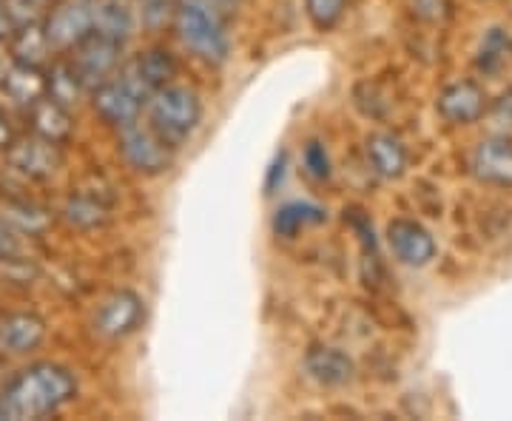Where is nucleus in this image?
Listing matches in <instances>:
<instances>
[{"instance_id":"15","label":"nucleus","mask_w":512,"mask_h":421,"mask_svg":"<svg viewBox=\"0 0 512 421\" xmlns=\"http://www.w3.org/2000/svg\"><path fill=\"white\" fill-rule=\"evenodd\" d=\"M305 370L313 382H319L322 387H342L348 385L356 373L353 359L348 353H342L339 348H325V345H316L308 350L305 356Z\"/></svg>"},{"instance_id":"26","label":"nucleus","mask_w":512,"mask_h":421,"mask_svg":"<svg viewBox=\"0 0 512 421\" xmlns=\"http://www.w3.org/2000/svg\"><path fill=\"white\" fill-rule=\"evenodd\" d=\"M348 0H305V12L308 20L313 23V29L319 32H330L339 26V20L345 18Z\"/></svg>"},{"instance_id":"27","label":"nucleus","mask_w":512,"mask_h":421,"mask_svg":"<svg viewBox=\"0 0 512 421\" xmlns=\"http://www.w3.org/2000/svg\"><path fill=\"white\" fill-rule=\"evenodd\" d=\"M177 12V0H140V26H146L148 32H160L163 26L174 23Z\"/></svg>"},{"instance_id":"8","label":"nucleus","mask_w":512,"mask_h":421,"mask_svg":"<svg viewBox=\"0 0 512 421\" xmlns=\"http://www.w3.org/2000/svg\"><path fill=\"white\" fill-rule=\"evenodd\" d=\"M146 322V302L134 291H114L94 313V333L106 342H120Z\"/></svg>"},{"instance_id":"23","label":"nucleus","mask_w":512,"mask_h":421,"mask_svg":"<svg viewBox=\"0 0 512 421\" xmlns=\"http://www.w3.org/2000/svg\"><path fill=\"white\" fill-rule=\"evenodd\" d=\"M63 217H66L69 225L80 228V231H94V228H103L109 222V208H106V202L97 200L94 194H72L66 200Z\"/></svg>"},{"instance_id":"32","label":"nucleus","mask_w":512,"mask_h":421,"mask_svg":"<svg viewBox=\"0 0 512 421\" xmlns=\"http://www.w3.org/2000/svg\"><path fill=\"white\" fill-rule=\"evenodd\" d=\"M15 29H18V23H15V18L9 15L6 3L0 0V40H12V35H15Z\"/></svg>"},{"instance_id":"7","label":"nucleus","mask_w":512,"mask_h":421,"mask_svg":"<svg viewBox=\"0 0 512 421\" xmlns=\"http://www.w3.org/2000/svg\"><path fill=\"white\" fill-rule=\"evenodd\" d=\"M94 29V0H55L43 18V32L55 52H72Z\"/></svg>"},{"instance_id":"24","label":"nucleus","mask_w":512,"mask_h":421,"mask_svg":"<svg viewBox=\"0 0 512 421\" xmlns=\"http://www.w3.org/2000/svg\"><path fill=\"white\" fill-rule=\"evenodd\" d=\"M131 63L137 66V72L143 74V80L148 83L151 92L163 89L174 80L177 74V60L168 49H148V52H140V55L131 57Z\"/></svg>"},{"instance_id":"36","label":"nucleus","mask_w":512,"mask_h":421,"mask_svg":"<svg viewBox=\"0 0 512 421\" xmlns=\"http://www.w3.org/2000/svg\"><path fill=\"white\" fill-rule=\"evenodd\" d=\"M9 63H12V60H6V55L0 52V86H3V77H6V69H9Z\"/></svg>"},{"instance_id":"10","label":"nucleus","mask_w":512,"mask_h":421,"mask_svg":"<svg viewBox=\"0 0 512 421\" xmlns=\"http://www.w3.org/2000/svg\"><path fill=\"white\" fill-rule=\"evenodd\" d=\"M387 245L407 268H424L436 259V239L416 220L399 217L387 225Z\"/></svg>"},{"instance_id":"33","label":"nucleus","mask_w":512,"mask_h":421,"mask_svg":"<svg viewBox=\"0 0 512 421\" xmlns=\"http://www.w3.org/2000/svg\"><path fill=\"white\" fill-rule=\"evenodd\" d=\"M282 174H285V154H279V160H276V163L271 165V171H268V183H265L268 194L274 191L276 183H282Z\"/></svg>"},{"instance_id":"14","label":"nucleus","mask_w":512,"mask_h":421,"mask_svg":"<svg viewBox=\"0 0 512 421\" xmlns=\"http://www.w3.org/2000/svg\"><path fill=\"white\" fill-rule=\"evenodd\" d=\"M140 26V15L131 0H94V29L97 35L126 43Z\"/></svg>"},{"instance_id":"21","label":"nucleus","mask_w":512,"mask_h":421,"mask_svg":"<svg viewBox=\"0 0 512 421\" xmlns=\"http://www.w3.org/2000/svg\"><path fill=\"white\" fill-rule=\"evenodd\" d=\"M325 222V211L313 202H288L282 208H276L274 214V234L276 237L291 239L308 225Z\"/></svg>"},{"instance_id":"1","label":"nucleus","mask_w":512,"mask_h":421,"mask_svg":"<svg viewBox=\"0 0 512 421\" xmlns=\"http://www.w3.org/2000/svg\"><path fill=\"white\" fill-rule=\"evenodd\" d=\"M77 396V379L69 367L40 362L20 370L0 393V419H43Z\"/></svg>"},{"instance_id":"9","label":"nucleus","mask_w":512,"mask_h":421,"mask_svg":"<svg viewBox=\"0 0 512 421\" xmlns=\"http://www.w3.org/2000/svg\"><path fill=\"white\" fill-rule=\"evenodd\" d=\"M6 163L12 165V171H18L29 180H49L63 165V154L52 140L29 134V137H18L6 146Z\"/></svg>"},{"instance_id":"18","label":"nucleus","mask_w":512,"mask_h":421,"mask_svg":"<svg viewBox=\"0 0 512 421\" xmlns=\"http://www.w3.org/2000/svg\"><path fill=\"white\" fill-rule=\"evenodd\" d=\"M367 160L373 165V171L384 180H396L402 177L407 168V151L402 140L393 134H373L367 137Z\"/></svg>"},{"instance_id":"16","label":"nucleus","mask_w":512,"mask_h":421,"mask_svg":"<svg viewBox=\"0 0 512 421\" xmlns=\"http://www.w3.org/2000/svg\"><path fill=\"white\" fill-rule=\"evenodd\" d=\"M0 89L12 97V103H18L23 109H32L40 97L49 94V80H46V72L40 66H29V63L12 60Z\"/></svg>"},{"instance_id":"12","label":"nucleus","mask_w":512,"mask_h":421,"mask_svg":"<svg viewBox=\"0 0 512 421\" xmlns=\"http://www.w3.org/2000/svg\"><path fill=\"white\" fill-rule=\"evenodd\" d=\"M470 168L481 183L512 188V143L507 137L481 140L470 157Z\"/></svg>"},{"instance_id":"30","label":"nucleus","mask_w":512,"mask_h":421,"mask_svg":"<svg viewBox=\"0 0 512 421\" xmlns=\"http://www.w3.org/2000/svg\"><path fill=\"white\" fill-rule=\"evenodd\" d=\"M410 6L421 20H430V23H441L447 18V9H450L447 0H410Z\"/></svg>"},{"instance_id":"3","label":"nucleus","mask_w":512,"mask_h":421,"mask_svg":"<svg viewBox=\"0 0 512 421\" xmlns=\"http://www.w3.org/2000/svg\"><path fill=\"white\" fill-rule=\"evenodd\" d=\"M146 120L151 123V129L163 137L165 143L180 148L200 126V94L194 92V89H188V86L168 83V86L157 89L148 97Z\"/></svg>"},{"instance_id":"35","label":"nucleus","mask_w":512,"mask_h":421,"mask_svg":"<svg viewBox=\"0 0 512 421\" xmlns=\"http://www.w3.org/2000/svg\"><path fill=\"white\" fill-rule=\"evenodd\" d=\"M12 143V131H9V120H6V114L0 111V148H6Z\"/></svg>"},{"instance_id":"28","label":"nucleus","mask_w":512,"mask_h":421,"mask_svg":"<svg viewBox=\"0 0 512 421\" xmlns=\"http://www.w3.org/2000/svg\"><path fill=\"white\" fill-rule=\"evenodd\" d=\"M3 3H6L9 15L15 18V23L23 26V23H40L55 0H3Z\"/></svg>"},{"instance_id":"25","label":"nucleus","mask_w":512,"mask_h":421,"mask_svg":"<svg viewBox=\"0 0 512 421\" xmlns=\"http://www.w3.org/2000/svg\"><path fill=\"white\" fill-rule=\"evenodd\" d=\"M46 80H49V97H55L57 103L66 106V109H74L83 100V94H89L69 60L52 63V69L46 72Z\"/></svg>"},{"instance_id":"5","label":"nucleus","mask_w":512,"mask_h":421,"mask_svg":"<svg viewBox=\"0 0 512 421\" xmlns=\"http://www.w3.org/2000/svg\"><path fill=\"white\" fill-rule=\"evenodd\" d=\"M117 131H120L117 146H120V154L128 168H134L137 174H146V177H157L171 168L177 148L165 143L163 137L151 129L148 120H134Z\"/></svg>"},{"instance_id":"22","label":"nucleus","mask_w":512,"mask_h":421,"mask_svg":"<svg viewBox=\"0 0 512 421\" xmlns=\"http://www.w3.org/2000/svg\"><path fill=\"white\" fill-rule=\"evenodd\" d=\"M510 57H512L510 32H507V29H501V26L487 29L484 37H481V46H478V55H476L478 72L498 74L504 66H507V60H510Z\"/></svg>"},{"instance_id":"17","label":"nucleus","mask_w":512,"mask_h":421,"mask_svg":"<svg viewBox=\"0 0 512 421\" xmlns=\"http://www.w3.org/2000/svg\"><path fill=\"white\" fill-rule=\"evenodd\" d=\"M32 114V134L43 137V140H52L57 146H63L74 131L72 109L60 106L55 97H40L35 106L29 109Z\"/></svg>"},{"instance_id":"34","label":"nucleus","mask_w":512,"mask_h":421,"mask_svg":"<svg viewBox=\"0 0 512 421\" xmlns=\"http://www.w3.org/2000/svg\"><path fill=\"white\" fill-rule=\"evenodd\" d=\"M208 3H214L222 15H231V12H237L239 6H242V0H208Z\"/></svg>"},{"instance_id":"20","label":"nucleus","mask_w":512,"mask_h":421,"mask_svg":"<svg viewBox=\"0 0 512 421\" xmlns=\"http://www.w3.org/2000/svg\"><path fill=\"white\" fill-rule=\"evenodd\" d=\"M0 220L6 222L12 231H18L20 237H37L52 225V214L35 202L6 200L0 205Z\"/></svg>"},{"instance_id":"13","label":"nucleus","mask_w":512,"mask_h":421,"mask_svg":"<svg viewBox=\"0 0 512 421\" xmlns=\"http://www.w3.org/2000/svg\"><path fill=\"white\" fill-rule=\"evenodd\" d=\"M46 339V322L37 313H9L0 319V353L23 356L40 348Z\"/></svg>"},{"instance_id":"2","label":"nucleus","mask_w":512,"mask_h":421,"mask_svg":"<svg viewBox=\"0 0 512 421\" xmlns=\"http://www.w3.org/2000/svg\"><path fill=\"white\" fill-rule=\"evenodd\" d=\"M174 32L185 49L205 66H222L231 55L225 15L208 0H177Z\"/></svg>"},{"instance_id":"19","label":"nucleus","mask_w":512,"mask_h":421,"mask_svg":"<svg viewBox=\"0 0 512 421\" xmlns=\"http://www.w3.org/2000/svg\"><path fill=\"white\" fill-rule=\"evenodd\" d=\"M57 52L52 49L49 37L43 32V23H23L12 35V60L29 63V66H46Z\"/></svg>"},{"instance_id":"6","label":"nucleus","mask_w":512,"mask_h":421,"mask_svg":"<svg viewBox=\"0 0 512 421\" xmlns=\"http://www.w3.org/2000/svg\"><path fill=\"white\" fill-rule=\"evenodd\" d=\"M123 46L126 43H117V40L97 35V32L83 37L74 46L69 63H72V69L80 77V83L86 86V92L92 94L94 89H100L123 66Z\"/></svg>"},{"instance_id":"29","label":"nucleus","mask_w":512,"mask_h":421,"mask_svg":"<svg viewBox=\"0 0 512 421\" xmlns=\"http://www.w3.org/2000/svg\"><path fill=\"white\" fill-rule=\"evenodd\" d=\"M305 168H308V174H313L316 180H328L330 177V157H328V148L322 146V143H308L305 146Z\"/></svg>"},{"instance_id":"11","label":"nucleus","mask_w":512,"mask_h":421,"mask_svg":"<svg viewBox=\"0 0 512 421\" xmlns=\"http://www.w3.org/2000/svg\"><path fill=\"white\" fill-rule=\"evenodd\" d=\"M439 114L453 123V126H470L484 117L487 111V92L478 86L476 80H456L450 86H444L436 100Z\"/></svg>"},{"instance_id":"31","label":"nucleus","mask_w":512,"mask_h":421,"mask_svg":"<svg viewBox=\"0 0 512 421\" xmlns=\"http://www.w3.org/2000/svg\"><path fill=\"white\" fill-rule=\"evenodd\" d=\"M23 251V242H20L18 231H12L6 222L0 220V262L6 259H18Z\"/></svg>"},{"instance_id":"4","label":"nucleus","mask_w":512,"mask_h":421,"mask_svg":"<svg viewBox=\"0 0 512 421\" xmlns=\"http://www.w3.org/2000/svg\"><path fill=\"white\" fill-rule=\"evenodd\" d=\"M151 89L143 80V74L137 72V66L131 63V57L123 60V66L114 72L111 80H106L100 89H94V111L114 126V129H123L128 123L140 120L143 111H146L148 97H151Z\"/></svg>"}]
</instances>
